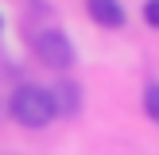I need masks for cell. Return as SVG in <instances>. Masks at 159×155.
<instances>
[{"instance_id": "obj_1", "label": "cell", "mask_w": 159, "mask_h": 155, "mask_svg": "<svg viewBox=\"0 0 159 155\" xmlns=\"http://www.w3.org/2000/svg\"><path fill=\"white\" fill-rule=\"evenodd\" d=\"M12 116L23 128H47V124L58 116L54 93L43 89V85H20V89L12 93Z\"/></svg>"}, {"instance_id": "obj_2", "label": "cell", "mask_w": 159, "mask_h": 155, "mask_svg": "<svg viewBox=\"0 0 159 155\" xmlns=\"http://www.w3.org/2000/svg\"><path fill=\"white\" fill-rule=\"evenodd\" d=\"M35 58L43 62V66H51V70H70L74 66V43H70V35H62V31H43V35L35 39Z\"/></svg>"}, {"instance_id": "obj_3", "label": "cell", "mask_w": 159, "mask_h": 155, "mask_svg": "<svg viewBox=\"0 0 159 155\" xmlns=\"http://www.w3.org/2000/svg\"><path fill=\"white\" fill-rule=\"evenodd\" d=\"M89 16L101 23V27H120V23H124L120 0H89Z\"/></svg>"}, {"instance_id": "obj_4", "label": "cell", "mask_w": 159, "mask_h": 155, "mask_svg": "<svg viewBox=\"0 0 159 155\" xmlns=\"http://www.w3.org/2000/svg\"><path fill=\"white\" fill-rule=\"evenodd\" d=\"M51 93H54V108H58L62 116L78 113V85L74 82H58V89H51Z\"/></svg>"}, {"instance_id": "obj_5", "label": "cell", "mask_w": 159, "mask_h": 155, "mask_svg": "<svg viewBox=\"0 0 159 155\" xmlns=\"http://www.w3.org/2000/svg\"><path fill=\"white\" fill-rule=\"evenodd\" d=\"M144 113L159 124V82H148V89H144Z\"/></svg>"}, {"instance_id": "obj_6", "label": "cell", "mask_w": 159, "mask_h": 155, "mask_svg": "<svg viewBox=\"0 0 159 155\" xmlns=\"http://www.w3.org/2000/svg\"><path fill=\"white\" fill-rule=\"evenodd\" d=\"M144 23L159 27V0H144Z\"/></svg>"}, {"instance_id": "obj_7", "label": "cell", "mask_w": 159, "mask_h": 155, "mask_svg": "<svg viewBox=\"0 0 159 155\" xmlns=\"http://www.w3.org/2000/svg\"><path fill=\"white\" fill-rule=\"evenodd\" d=\"M0 27H4V20H0Z\"/></svg>"}]
</instances>
